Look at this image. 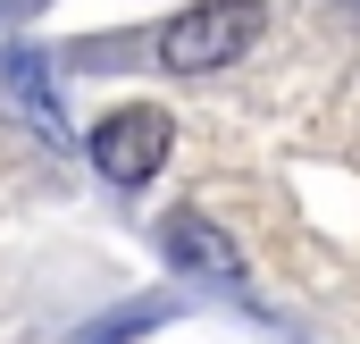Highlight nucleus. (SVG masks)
<instances>
[{
  "mask_svg": "<svg viewBox=\"0 0 360 344\" xmlns=\"http://www.w3.org/2000/svg\"><path fill=\"white\" fill-rule=\"evenodd\" d=\"M252 34H260L252 0H201V8L160 25V68L168 76H218V68H235L252 51Z\"/></svg>",
  "mask_w": 360,
  "mask_h": 344,
  "instance_id": "f257e3e1",
  "label": "nucleus"
},
{
  "mask_svg": "<svg viewBox=\"0 0 360 344\" xmlns=\"http://www.w3.org/2000/svg\"><path fill=\"white\" fill-rule=\"evenodd\" d=\"M168 143H176V126H168V109H151V101L109 109V118L84 135L92 168L109 176V185H151V176H160V160H168Z\"/></svg>",
  "mask_w": 360,
  "mask_h": 344,
  "instance_id": "f03ea898",
  "label": "nucleus"
},
{
  "mask_svg": "<svg viewBox=\"0 0 360 344\" xmlns=\"http://www.w3.org/2000/svg\"><path fill=\"white\" fill-rule=\"evenodd\" d=\"M160 244L176 260L184 277H210V285H243V252H235V235L218 227V219H201V210H176L168 227H160Z\"/></svg>",
  "mask_w": 360,
  "mask_h": 344,
  "instance_id": "7ed1b4c3",
  "label": "nucleus"
},
{
  "mask_svg": "<svg viewBox=\"0 0 360 344\" xmlns=\"http://www.w3.org/2000/svg\"><path fill=\"white\" fill-rule=\"evenodd\" d=\"M160 319H168V302H134V311H117V319L84 328V344H126V336H143V328H160Z\"/></svg>",
  "mask_w": 360,
  "mask_h": 344,
  "instance_id": "20e7f679",
  "label": "nucleus"
}]
</instances>
